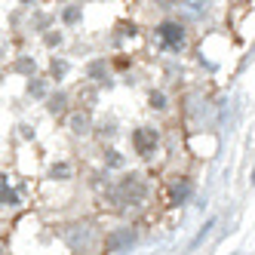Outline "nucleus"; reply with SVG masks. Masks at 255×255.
I'll list each match as a JSON object with an SVG mask.
<instances>
[{"mask_svg": "<svg viewBox=\"0 0 255 255\" xmlns=\"http://www.w3.org/2000/svg\"><path fill=\"white\" fill-rule=\"evenodd\" d=\"M160 40L169 49H178L181 43H185V31H181L175 22H166V25H160Z\"/></svg>", "mask_w": 255, "mask_h": 255, "instance_id": "nucleus-1", "label": "nucleus"}, {"mask_svg": "<svg viewBox=\"0 0 255 255\" xmlns=\"http://www.w3.org/2000/svg\"><path fill=\"white\" fill-rule=\"evenodd\" d=\"M132 144H135V151H138V154H151V151H154V144H157V132H154V129H135Z\"/></svg>", "mask_w": 255, "mask_h": 255, "instance_id": "nucleus-2", "label": "nucleus"}, {"mask_svg": "<svg viewBox=\"0 0 255 255\" xmlns=\"http://www.w3.org/2000/svg\"><path fill=\"white\" fill-rule=\"evenodd\" d=\"M123 194L129 197V203H132V200H141V194H144L141 181H138V178H129V181H123Z\"/></svg>", "mask_w": 255, "mask_h": 255, "instance_id": "nucleus-3", "label": "nucleus"}, {"mask_svg": "<svg viewBox=\"0 0 255 255\" xmlns=\"http://www.w3.org/2000/svg\"><path fill=\"white\" fill-rule=\"evenodd\" d=\"M188 194H191V185H188V181H181V185L172 188V200H175V203H178V200H185Z\"/></svg>", "mask_w": 255, "mask_h": 255, "instance_id": "nucleus-4", "label": "nucleus"}, {"mask_svg": "<svg viewBox=\"0 0 255 255\" xmlns=\"http://www.w3.org/2000/svg\"><path fill=\"white\" fill-rule=\"evenodd\" d=\"M71 126H74V132H86V126H89V117H86V114H74Z\"/></svg>", "mask_w": 255, "mask_h": 255, "instance_id": "nucleus-5", "label": "nucleus"}, {"mask_svg": "<svg viewBox=\"0 0 255 255\" xmlns=\"http://www.w3.org/2000/svg\"><path fill=\"white\" fill-rule=\"evenodd\" d=\"M132 240V234L129 231H126V234H117V237H111V249H117L120 243H129Z\"/></svg>", "mask_w": 255, "mask_h": 255, "instance_id": "nucleus-6", "label": "nucleus"}, {"mask_svg": "<svg viewBox=\"0 0 255 255\" xmlns=\"http://www.w3.org/2000/svg\"><path fill=\"white\" fill-rule=\"evenodd\" d=\"M3 203H9V206L15 203V194L9 191V185H6V178H3Z\"/></svg>", "mask_w": 255, "mask_h": 255, "instance_id": "nucleus-7", "label": "nucleus"}, {"mask_svg": "<svg viewBox=\"0 0 255 255\" xmlns=\"http://www.w3.org/2000/svg\"><path fill=\"white\" fill-rule=\"evenodd\" d=\"M163 102H166V99H163V93H154V96H151V105H154V108H163Z\"/></svg>", "mask_w": 255, "mask_h": 255, "instance_id": "nucleus-8", "label": "nucleus"}, {"mask_svg": "<svg viewBox=\"0 0 255 255\" xmlns=\"http://www.w3.org/2000/svg\"><path fill=\"white\" fill-rule=\"evenodd\" d=\"M65 19H68V22H74V19H77V6H71V9L65 12Z\"/></svg>", "mask_w": 255, "mask_h": 255, "instance_id": "nucleus-9", "label": "nucleus"}]
</instances>
